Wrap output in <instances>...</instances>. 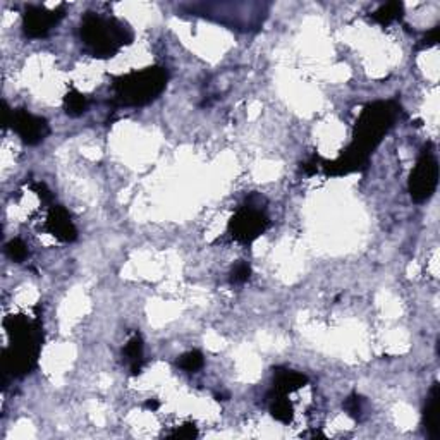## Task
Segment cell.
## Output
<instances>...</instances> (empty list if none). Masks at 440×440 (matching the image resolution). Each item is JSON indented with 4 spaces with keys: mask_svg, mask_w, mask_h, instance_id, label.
I'll use <instances>...</instances> for the list:
<instances>
[{
    "mask_svg": "<svg viewBox=\"0 0 440 440\" xmlns=\"http://www.w3.org/2000/svg\"><path fill=\"white\" fill-rule=\"evenodd\" d=\"M265 201L258 194H251L246 200V205L241 206L229 224L231 236L238 243L250 244L258 239L269 227V217L263 210L262 203Z\"/></svg>",
    "mask_w": 440,
    "mask_h": 440,
    "instance_id": "5",
    "label": "cell"
},
{
    "mask_svg": "<svg viewBox=\"0 0 440 440\" xmlns=\"http://www.w3.org/2000/svg\"><path fill=\"white\" fill-rule=\"evenodd\" d=\"M399 112L401 107L392 100L375 101V104L364 107V111L361 112L358 120H356L353 143L346 148V153L368 164L371 152L377 148L382 138L389 133Z\"/></svg>",
    "mask_w": 440,
    "mask_h": 440,
    "instance_id": "2",
    "label": "cell"
},
{
    "mask_svg": "<svg viewBox=\"0 0 440 440\" xmlns=\"http://www.w3.org/2000/svg\"><path fill=\"white\" fill-rule=\"evenodd\" d=\"M439 35H440V26H435L434 29H430V31H428L427 35H425V38L421 40L420 47L421 48H428V47H434V45H437Z\"/></svg>",
    "mask_w": 440,
    "mask_h": 440,
    "instance_id": "22",
    "label": "cell"
},
{
    "mask_svg": "<svg viewBox=\"0 0 440 440\" xmlns=\"http://www.w3.org/2000/svg\"><path fill=\"white\" fill-rule=\"evenodd\" d=\"M169 437L171 439H194V437H198V430L193 423H187V425H183V427H179L176 432H172Z\"/></svg>",
    "mask_w": 440,
    "mask_h": 440,
    "instance_id": "20",
    "label": "cell"
},
{
    "mask_svg": "<svg viewBox=\"0 0 440 440\" xmlns=\"http://www.w3.org/2000/svg\"><path fill=\"white\" fill-rule=\"evenodd\" d=\"M217 401H225L229 397V394H217Z\"/></svg>",
    "mask_w": 440,
    "mask_h": 440,
    "instance_id": "24",
    "label": "cell"
},
{
    "mask_svg": "<svg viewBox=\"0 0 440 440\" xmlns=\"http://www.w3.org/2000/svg\"><path fill=\"white\" fill-rule=\"evenodd\" d=\"M6 253L7 257L10 258V260L14 262H24L26 258H28L29 251H28V246H26V243L22 239H13L7 243L6 246Z\"/></svg>",
    "mask_w": 440,
    "mask_h": 440,
    "instance_id": "17",
    "label": "cell"
},
{
    "mask_svg": "<svg viewBox=\"0 0 440 440\" xmlns=\"http://www.w3.org/2000/svg\"><path fill=\"white\" fill-rule=\"evenodd\" d=\"M267 397L270 399L269 402L270 415H272L277 421H281V423H289V421L292 420V406L291 402L285 399V394L272 390Z\"/></svg>",
    "mask_w": 440,
    "mask_h": 440,
    "instance_id": "13",
    "label": "cell"
},
{
    "mask_svg": "<svg viewBox=\"0 0 440 440\" xmlns=\"http://www.w3.org/2000/svg\"><path fill=\"white\" fill-rule=\"evenodd\" d=\"M10 127L16 131L17 136L21 138L26 145H38V143L47 140L50 134V126L43 118L29 114L24 108H17L13 111V120H10Z\"/></svg>",
    "mask_w": 440,
    "mask_h": 440,
    "instance_id": "8",
    "label": "cell"
},
{
    "mask_svg": "<svg viewBox=\"0 0 440 440\" xmlns=\"http://www.w3.org/2000/svg\"><path fill=\"white\" fill-rule=\"evenodd\" d=\"M64 13H66L64 6H60L55 10H48L41 6H28L24 10V16H22L24 35L28 38H43L62 20Z\"/></svg>",
    "mask_w": 440,
    "mask_h": 440,
    "instance_id": "7",
    "label": "cell"
},
{
    "mask_svg": "<svg viewBox=\"0 0 440 440\" xmlns=\"http://www.w3.org/2000/svg\"><path fill=\"white\" fill-rule=\"evenodd\" d=\"M402 10H404V6H402L401 2H389L385 3V6H382L381 9L375 10V13L371 14V20L378 22V24L387 26L392 21L401 20Z\"/></svg>",
    "mask_w": 440,
    "mask_h": 440,
    "instance_id": "15",
    "label": "cell"
},
{
    "mask_svg": "<svg viewBox=\"0 0 440 440\" xmlns=\"http://www.w3.org/2000/svg\"><path fill=\"white\" fill-rule=\"evenodd\" d=\"M251 276V267L246 262L236 263L234 269L231 272V282L232 284H244Z\"/></svg>",
    "mask_w": 440,
    "mask_h": 440,
    "instance_id": "19",
    "label": "cell"
},
{
    "mask_svg": "<svg viewBox=\"0 0 440 440\" xmlns=\"http://www.w3.org/2000/svg\"><path fill=\"white\" fill-rule=\"evenodd\" d=\"M47 231L62 243H73L78 239V229L69 212L60 205H52L47 217Z\"/></svg>",
    "mask_w": 440,
    "mask_h": 440,
    "instance_id": "9",
    "label": "cell"
},
{
    "mask_svg": "<svg viewBox=\"0 0 440 440\" xmlns=\"http://www.w3.org/2000/svg\"><path fill=\"white\" fill-rule=\"evenodd\" d=\"M143 353H145V346H143V339L140 334H134L127 344L124 346L122 355L126 358L127 364H129V371L131 375H140L143 363H145V358H143Z\"/></svg>",
    "mask_w": 440,
    "mask_h": 440,
    "instance_id": "12",
    "label": "cell"
},
{
    "mask_svg": "<svg viewBox=\"0 0 440 440\" xmlns=\"http://www.w3.org/2000/svg\"><path fill=\"white\" fill-rule=\"evenodd\" d=\"M439 184V164L432 145L425 146L409 176V194L413 201L423 203L434 197Z\"/></svg>",
    "mask_w": 440,
    "mask_h": 440,
    "instance_id": "6",
    "label": "cell"
},
{
    "mask_svg": "<svg viewBox=\"0 0 440 440\" xmlns=\"http://www.w3.org/2000/svg\"><path fill=\"white\" fill-rule=\"evenodd\" d=\"M7 330L13 337V346L6 349L3 358V375L24 377L36 367L43 341L41 323L38 318L28 320L26 317H14L6 322Z\"/></svg>",
    "mask_w": 440,
    "mask_h": 440,
    "instance_id": "1",
    "label": "cell"
},
{
    "mask_svg": "<svg viewBox=\"0 0 440 440\" xmlns=\"http://www.w3.org/2000/svg\"><path fill=\"white\" fill-rule=\"evenodd\" d=\"M31 190L35 191L36 194L40 197V200L45 203V205H50L52 201H54V194H52V191L48 190L47 186H45L43 183H33L31 184Z\"/></svg>",
    "mask_w": 440,
    "mask_h": 440,
    "instance_id": "21",
    "label": "cell"
},
{
    "mask_svg": "<svg viewBox=\"0 0 440 440\" xmlns=\"http://www.w3.org/2000/svg\"><path fill=\"white\" fill-rule=\"evenodd\" d=\"M344 411L348 413L351 418H360L361 411H363V397H360L358 394H351V396L344 401Z\"/></svg>",
    "mask_w": 440,
    "mask_h": 440,
    "instance_id": "18",
    "label": "cell"
},
{
    "mask_svg": "<svg viewBox=\"0 0 440 440\" xmlns=\"http://www.w3.org/2000/svg\"><path fill=\"white\" fill-rule=\"evenodd\" d=\"M159 401H155V399H152V401H146L145 402V408L146 409H152V411H155V409H159Z\"/></svg>",
    "mask_w": 440,
    "mask_h": 440,
    "instance_id": "23",
    "label": "cell"
},
{
    "mask_svg": "<svg viewBox=\"0 0 440 440\" xmlns=\"http://www.w3.org/2000/svg\"><path fill=\"white\" fill-rule=\"evenodd\" d=\"M64 108H66V114L71 118H80L88 108V99L78 90H69L67 95L64 97Z\"/></svg>",
    "mask_w": 440,
    "mask_h": 440,
    "instance_id": "14",
    "label": "cell"
},
{
    "mask_svg": "<svg viewBox=\"0 0 440 440\" xmlns=\"http://www.w3.org/2000/svg\"><path fill=\"white\" fill-rule=\"evenodd\" d=\"M423 427L430 439H440V385H432L423 409Z\"/></svg>",
    "mask_w": 440,
    "mask_h": 440,
    "instance_id": "10",
    "label": "cell"
},
{
    "mask_svg": "<svg viewBox=\"0 0 440 440\" xmlns=\"http://www.w3.org/2000/svg\"><path fill=\"white\" fill-rule=\"evenodd\" d=\"M308 383V377L303 374L292 370H282L277 368L274 371V390L282 394L292 392V390H298L301 387H304Z\"/></svg>",
    "mask_w": 440,
    "mask_h": 440,
    "instance_id": "11",
    "label": "cell"
},
{
    "mask_svg": "<svg viewBox=\"0 0 440 440\" xmlns=\"http://www.w3.org/2000/svg\"><path fill=\"white\" fill-rule=\"evenodd\" d=\"M169 74L164 67L153 66L124 74L114 80V104L119 107H141L150 104L167 86Z\"/></svg>",
    "mask_w": 440,
    "mask_h": 440,
    "instance_id": "4",
    "label": "cell"
},
{
    "mask_svg": "<svg viewBox=\"0 0 440 440\" xmlns=\"http://www.w3.org/2000/svg\"><path fill=\"white\" fill-rule=\"evenodd\" d=\"M203 363H205V360H203L200 351H190L178 360L179 368H183L184 371H198L203 367Z\"/></svg>",
    "mask_w": 440,
    "mask_h": 440,
    "instance_id": "16",
    "label": "cell"
},
{
    "mask_svg": "<svg viewBox=\"0 0 440 440\" xmlns=\"http://www.w3.org/2000/svg\"><path fill=\"white\" fill-rule=\"evenodd\" d=\"M80 35L86 50L99 59L114 57L122 47L133 41L131 28L118 20H108L99 14L88 13L81 21Z\"/></svg>",
    "mask_w": 440,
    "mask_h": 440,
    "instance_id": "3",
    "label": "cell"
}]
</instances>
